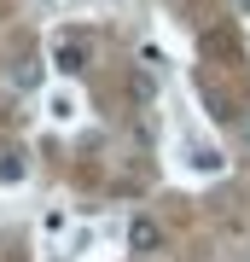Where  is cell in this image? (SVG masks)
Segmentation results:
<instances>
[{"mask_svg":"<svg viewBox=\"0 0 250 262\" xmlns=\"http://www.w3.org/2000/svg\"><path fill=\"white\" fill-rule=\"evenodd\" d=\"M157 245H163V227L151 222V215H134V222H128V251L151 256V251H157Z\"/></svg>","mask_w":250,"mask_h":262,"instance_id":"obj_1","label":"cell"},{"mask_svg":"<svg viewBox=\"0 0 250 262\" xmlns=\"http://www.w3.org/2000/svg\"><path fill=\"white\" fill-rule=\"evenodd\" d=\"M244 140H250V117H244Z\"/></svg>","mask_w":250,"mask_h":262,"instance_id":"obj_4","label":"cell"},{"mask_svg":"<svg viewBox=\"0 0 250 262\" xmlns=\"http://www.w3.org/2000/svg\"><path fill=\"white\" fill-rule=\"evenodd\" d=\"M53 64L64 70V76H76V70L87 64V41H76V35H64V41H58V47H53Z\"/></svg>","mask_w":250,"mask_h":262,"instance_id":"obj_2","label":"cell"},{"mask_svg":"<svg viewBox=\"0 0 250 262\" xmlns=\"http://www.w3.org/2000/svg\"><path fill=\"white\" fill-rule=\"evenodd\" d=\"M24 151H6V158H0V181H6V187H12V181H24Z\"/></svg>","mask_w":250,"mask_h":262,"instance_id":"obj_3","label":"cell"},{"mask_svg":"<svg viewBox=\"0 0 250 262\" xmlns=\"http://www.w3.org/2000/svg\"><path fill=\"white\" fill-rule=\"evenodd\" d=\"M239 6H244V12H250V0H239Z\"/></svg>","mask_w":250,"mask_h":262,"instance_id":"obj_5","label":"cell"}]
</instances>
